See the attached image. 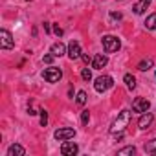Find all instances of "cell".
I'll use <instances>...</instances> for the list:
<instances>
[{"label":"cell","instance_id":"obj_13","mask_svg":"<svg viewBox=\"0 0 156 156\" xmlns=\"http://www.w3.org/2000/svg\"><path fill=\"white\" fill-rule=\"evenodd\" d=\"M26 154V149L19 143H13L9 149H8V156H24Z\"/></svg>","mask_w":156,"mask_h":156},{"label":"cell","instance_id":"obj_20","mask_svg":"<svg viewBox=\"0 0 156 156\" xmlns=\"http://www.w3.org/2000/svg\"><path fill=\"white\" fill-rule=\"evenodd\" d=\"M145 152H156V138L149 143H145Z\"/></svg>","mask_w":156,"mask_h":156},{"label":"cell","instance_id":"obj_4","mask_svg":"<svg viewBox=\"0 0 156 156\" xmlns=\"http://www.w3.org/2000/svg\"><path fill=\"white\" fill-rule=\"evenodd\" d=\"M42 77H44V81H48V83H57L62 77V72L59 68H55V66H50V68H46L42 72Z\"/></svg>","mask_w":156,"mask_h":156},{"label":"cell","instance_id":"obj_23","mask_svg":"<svg viewBox=\"0 0 156 156\" xmlns=\"http://www.w3.org/2000/svg\"><path fill=\"white\" fill-rule=\"evenodd\" d=\"M81 77H83L85 81H90V79H92V72H90L88 68H83V72H81Z\"/></svg>","mask_w":156,"mask_h":156},{"label":"cell","instance_id":"obj_2","mask_svg":"<svg viewBox=\"0 0 156 156\" xmlns=\"http://www.w3.org/2000/svg\"><path fill=\"white\" fill-rule=\"evenodd\" d=\"M119 46H121V42H119L118 37H114V35H105V37H103V50H105L107 53L118 51Z\"/></svg>","mask_w":156,"mask_h":156},{"label":"cell","instance_id":"obj_15","mask_svg":"<svg viewBox=\"0 0 156 156\" xmlns=\"http://www.w3.org/2000/svg\"><path fill=\"white\" fill-rule=\"evenodd\" d=\"M123 81H125V85H127V88H129V90H134V88H136V77H134V75L125 73Z\"/></svg>","mask_w":156,"mask_h":156},{"label":"cell","instance_id":"obj_25","mask_svg":"<svg viewBox=\"0 0 156 156\" xmlns=\"http://www.w3.org/2000/svg\"><path fill=\"white\" fill-rule=\"evenodd\" d=\"M53 57H55V55H53V53H50V55H44V57H42V61H44V62H51V61H53Z\"/></svg>","mask_w":156,"mask_h":156},{"label":"cell","instance_id":"obj_12","mask_svg":"<svg viewBox=\"0 0 156 156\" xmlns=\"http://www.w3.org/2000/svg\"><path fill=\"white\" fill-rule=\"evenodd\" d=\"M149 6H151V0H138L132 9H134L136 15H141V13H145V9H147Z\"/></svg>","mask_w":156,"mask_h":156},{"label":"cell","instance_id":"obj_7","mask_svg":"<svg viewBox=\"0 0 156 156\" xmlns=\"http://www.w3.org/2000/svg\"><path fill=\"white\" fill-rule=\"evenodd\" d=\"M77 152H79V147H77L73 141H64L61 145V154L62 156H75Z\"/></svg>","mask_w":156,"mask_h":156},{"label":"cell","instance_id":"obj_21","mask_svg":"<svg viewBox=\"0 0 156 156\" xmlns=\"http://www.w3.org/2000/svg\"><path fill=\"white\" fill-rule=\"evenodd\" d=\"M39 112H41V125H42V127H46V125H48V112H46L44 108H42V110H39Z\"/></svg>","mask_w":156,"mask_h":156},{"label":"cell","instance_id":"obj_22","mask_svg":"<svg viewBox=\"0 0 156 156\" xmlns=\"http://www.w3.org/2000/svg\"><path fill=\"white\" fill-rule=\"evenodd\" d=\"M88 121H90V112H88V110H83V114H81V123H83V125H88Z\"/></svg>","mask_w":156,"mask_h":156},{"label":"cell","instance_id":"obj_29","mask_svg":"<svg viewBox=\"0 0 156 156\" xmlns=\"http://www.w3.org/2000/svg\"><path fill=\"white\" fill-rule=\"evenodd\" d=\"M44 31H46V33H50V24H46V22H44Z\"/></svg>","mask_w":156,"mask_h":156},{"label":"cell","instance_id":"obj_9","mask_svg":"<svg viewBox=\"0 0 156 156\" xmlns=\"http://www.w3.org/2000/svg\"><path fill=\"white\" fill-rule=\"evenodd\" d=\"M68 57L72 61H75V59L81 57V46H79V42H77V41H72L68 44Z\"/></svg>","mask_w":156,"mask_h":156},{"label":"cell","instance_id":"obj_19","mask_svg":"<svg viewBox=\"0 0 156 156\" xmlns=\"http://www.w3.org/2000/svg\"><path fill=\"white\" fill-rule=\"evenodd\" d=\"M77 105H79V107H83L85 103H87V92L85 90H81V92H77Z\"/></svg>","mask_w":156,"mask_h":156},{"label":"cell","instance_id":"obj_14","mask_svg":"<svg viewBox=\"0 0 156 156\" xmlns=\"http://www.w3.org/2000/svg\"><path fill=\"white\" fill-rule=\"evenodd\" d=\"M51 53H53L55 57H61V55H64V53H66V48H64V44H62V42H55V44L51 46Z\"/></svg>","mask_w":156,"mask_h":156},{"label":"cell","instance_id":"obj_1","mask_svg":"<svg viewBox=\"0 0 156 156\" xmlns=\"http://www.w3.org/2000/svg\"><path fill=\"white\" fill-rule=\"evenodd\" d=\"M129 121H130V110H121V112L118 114V118L114 119V123H112V127H110V132H112V134L123 132L125 127L129 125Z\"/></svg>","mask_w":156,"mask_h":156},{"label":"cell","instance_id":"obj_28","mask_svg":"<svg viewBox=\"0 0 156 156\" xmlns=\"http://www.w3.org/2000/svg\"><path fill=\"white\" fill-rule=\"evenodd\" d=\"M28 114H30V116H35V114H37V112H35V110H33V108H31V107H30V108H28Z\"/></svg>","mask_w":156,"mask_h":156},{"label":"cell","instance_id":"obj_24","mask_svg":"<svg viewBox=\"0 0 156 156\" xmlns=\"http://www.w3.org/2000/svg\"><path fill=\"white\" fill-rule=\"evenodd\" d=\"M110 19H114V20H121V13H116V11H112V13H110Z\"/></svg>","mask_w":156,"mask_h":156},{"label":"cell","instance_id":"obj_17","mask_svg":"<svg viewBox=\"0 0 156 156\" xmlns=\"http://www.w3.org/2000/svg\"><path fill=\"white\" fill-rule=\"evenodd\" d=\"M152 68V59H143L140 64H138V70H141V72H147V70H151Z\"/></svg>","mask_w":156,"mask_h":156},{"label":"cell","instance_id":"obj_5","mask_svg":"<svg viewBox=\"0 0 156 156\" xmlns=\"http://www.w3.org/2000/svg\"><path fill=\"white\" fill-rule=\"evenodd\" d=\"M53 136H55V140H57V141H66V140H70V138H73V136H75V129H70V127L57 129Z\"/></svg>","mask_w":156,"mask_h":156},{"label":"cell","instance_id":"obj_26","mask_svg":"<svg viewBox=\"0 0 156 156\" xmlns=\"http://www.w3.org/2000/svg\"><path fill=\"white\" fill-rule=\"evenodd\" d=\"M53 31H55V35H57V37H61V35H62V30H61L59 26H55V28H53Z\"/></svg>","mask_w":156,"mask_h":156},{"label":"cell","instance_id":"obj_8","mask_svg":"<svg viewBox=\"0 0 156 156\" xmlns=\"http://www.w3.org/2000/svg\"><path fill=\"white\" fill-rule=\"evenodd\" d=\"M132 108H134V112H149L151 103L145 98H136L134 103H132Z\"/></svg>","mask_w":156,"mask_h":156},{"label":"cell","instance_id":"obj_6","mask_svg":"<svg viewBox=\"0 0 156 156\" xmlns=\"http://www.w3.org/2000/svg\"><path fill=\"white\" fill-rule=\"evenodd\" d=\"M0 46H2L4 50H11L15 46V41H13V37H11V33L8 30L0 31Z\"/></svg>","mask_w":156,"mask_h":156},{"label":"cell","instance_id":"obj_10","mask_svg":"<svg viewBox=\"0 0 156 156\" xmlns=\"http://www.w3.org/2000/svg\"><path fill=\"white\" fill-rule=\"evenodd\" d=\"M107 62H108V59H107V55H103V53H98V55L92 59V66H94V70H101V68H105Z\"/></svg>","mask_w":156,"mask_h":156},{"label":"cell","instance_id":"obj_27","mask_svg":"<svg viewBox=\"0 0 156 156\" xmlns=\"http://www.w3.org/2000/svg\"><path fill=\"white\" fill-rule=\"evenodd\" d=\"M81 57H83V61H85V62H87V64H88V62H90V57H88V55H87V53H81Z\"/></svg>","mask_w":156,"mask_h":156},{"label":"cell","instance_id":"obj_16","mask_svg":"<svg viewBox=\"0 0 156 156\" xmlns=\"http://www.w3.org/2000/svg\"><path fill=\"white\" fill-rule=\"evenodd\" d=\"M145 28H147V30H156V13H152V15L147 17V20H145Z\"/></svg>","mask_w":156,"mask_h":156},{"label":"cell","instance_id":"obj_11","mask_svg":"<svg viewBox=\"0 0 156 156\" xmlns=\"http://www.w3.org/2000/svg\"><path fill=\"white\" fill-rule=\"evenodd\" d=\"M152 119H154V116L151 114V112H143V116L140 118V121H138V127L141 129V130H145L147 127H151V123H152Z\"/></svg>","mask_w":156,"mask_h":156},{"label":"cell","instance_id":"obj_18","mask_svg":"<svg viewBox=\"0 0 156 156\" xmlns=\"http://www.w3.org/2000/svg\"><path fill=\"white\" fill-rule=\"evenodd\" d=\"M118 154H119V156H125V154H136V147H132V145L123 147V149H119V151H118Z\"/></svg>","mask_w":156,"mask_h":156},{"label":"cell","instance_id":"obj_3","mask_svg":"<svg viewBox=\"0 0 156 156\" xmlns=\"http://www.w3.org/2000/svg\"><path fill=\"white\" fill-rule=\"evenodd\" d=\"M114 85V79L110 75H101V77H98L96 79V83H94V88H96V92H107L110 87Z\"/></svg>","mask_w":156,"mask_h":156}]
</instances>
